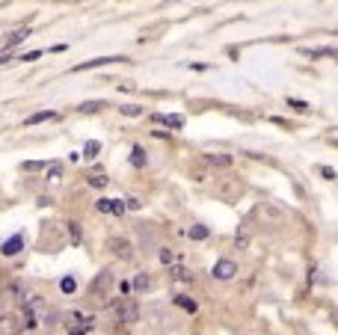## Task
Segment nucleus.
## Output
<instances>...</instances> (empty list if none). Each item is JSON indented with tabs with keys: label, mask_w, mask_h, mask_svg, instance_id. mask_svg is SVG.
<instances>
[{
	"label": "nucleus",
	"mask_w": 338,
	"mask_h": 335,
	"mask_svg": "<svg viewBox=\"0 0 338 335\" xmlns=\"http://www.w3.org/2000/svg\"><path fill=\"white\" fill-rule=\"evenodd\" d=\"M113 270H101L95 279H92V285H89V300L92 303H107V296L113 294Z\"/></svg>",
	"instance_id": "1"
},
{
	"label": "nucleus",
	"mask_w": 338,
	"mask_h": 335,
	"mask_svg": "<svg viewBox=\"0 0 338 335\" xmlns=\"http://www.w3.org/2000/svg\"><path fill=\"white\" fill-rule=\"evenodd\" d=\"M107 249L116 255L119 261H131V258H134V246H131L128 237H110V240H107Z\"/></svg>",
	"instance_id": "2"
},
{
	"label": "nucleus",
	"mask_w": 338,
	"mask_h": 335,
	"mask_svg": "<svg viewBox=\"0 0 338 335\" xmlns=\"http://www.w3.org/2000/svg\"><path fill=\"white\" fill-rule=\"evenodd\" d=\"M211 276H214V279H219V282H229V279H235V276H238V264H235V261H229V258H219V261L214 264V270H211Z\"/></svg>",
	"instance_id": "3"
},
{
	"label": "nucleus",
	"mask_w": 338,
	"mask_h": 335,
	"mask_svg": "<svg viewBox=\"0 0 338 335\" xmlns=\"http://www.w3.org/2000/svg\"><path fill=\"white\" fill-rule=\"evenodd\" d=\"M116 317H119L122 323H137V320H139V306H137L134 300H122V303L116 306Z\"/></svg>",
	"instance_id": "4"
},
{
	"label": "nucleus",
	"mask_w": 338,
	"mask_h": 335,
	"mask_svg": "<svg viewBox=\"0 0 338 335\" xmlns=\"http://www.w3.org/2000/svg\"><path fill=\"white\" fill-rule=\"evenodd\" d=\"M24 329V317L21 315H3L0 317V335H18Z\"/></svg>",
	"instance_id": "5"
},
{
	"label": "nucleus",
	"mask_w": 338,
	"mask_h": 335,
	"mask_svg": "<svg viewBox=\"0 0 338 335\" xmlns=\"http://www.w3.org/2000/svg\"><path fill=\"white\" fill-rule=\"evenodd\" d=\"M137 232H139V243H142V252L160 249V246H158V237H155V232L148 229V226H137Z\"/></svg>",
	"instance_id": "6"
},
{
	"label": "nucleus",
	"mask_w": 338,
	"mask_h": 335,
	"mask_svg": "<svg viewBox=\"0 0 338 335\" xmlns=\"http://www.w3.org/2000/svg\"><path fill=\"white\" fill-rule=\"evenodd\" d=\"M95 208L101 211V214H125V202H119V199H98L95 202Z\"/></svg>",
	"instance_id": "7"
},
{
	"label": "nucleus",
	"mask_w": 338,
	"mask_h": 335,
	"mask_svg": "<svg viewBox=\"0 0 338 335\" xmlns=\"http://www.w3.org/2000/svg\"><path fill=\"white\" fill-rule=\"evenodd\" d=\"M24 249V235H12L3 246H0V252H3V255H18Z\"/></svg>",
	"instance_id": "8"
},
{
	"label": "nucleus",
	"mask_w": 338,
	"mask_h": 335,
	"mask_svg": "<svg viewBox=\"0 0 338 335\" xmlns=\"http://www.w3.org/2000/svg\"><path fill=\"white\" fill-rule=\"evenodd\" d=\"M107 62H125V57H101V59H89V62H83V65H78V71L98 68V65H107Z\"/></svg>",
	"instance_id": "9"
},
{
	"label": "nucleus",
	"mask_w": 338,
	"mask_h": 335,
	"mask_svg": "<svg viewBox=\"0 0 338 335\" xmlns=\"http://www.w3.org/2000/svg\"><path fill=\"white\" fill-rule=\"evenodd\" d=\"M131 163H134L137 169L148 163V152H145V148H142V145H134V148H131Z\"/></svg>",
	"instance_id": "10"
},
{
	"label": "nucleus",
	"mask_w": 338,
	"mask_h": 335,
	"mask_svg": "<svg viewBox=\"0 0 338 335\" xmlns=\"http://www.w3.org/2000/svg\"><path fill=\"white\" fill-rule=\"evenodd\" d=\"M51 119H57V113H54V110H42V113H33V116H27V119H24V125H39V122H51Z\"/></svg>",
	"instance_id": "11"
},
{
	"label": "nucleus",
	"mask_w": 338,
	"mask_h": 335,
	"mask_svg": "<svg viewBox=\"0 0 338 335\" xmlns=\"http://www.w3.org/2000/svg\"><path fill=\"white\" fill-rule=\"evenodd\" d=\"M208 163L214 166H232V155H222V152H214V155H205Z\"/></svg>",
	"instance_id": "12"
},
{
	"label": "nucleus",
	"mask_w": 338,
	"mask_h": 335,
	"mask_svg": "<svg viewBox=\"0 0 338 335\" xmlns=\"http://www.w3.org/2000/svg\"><path fill=\"white\" fill-rule=\"evenodd\" d=\"M187 237H190V240H208V237H211V229H208V226H190Z\"/></svg>",
	"instance_id": "13"
},
{
	"label": "nucleus",
	"mask_w": 338,
	"mask_h": 335,
	"mask_svg": "<svg viewBox=\"0 0 338 335\" xmlns=\"http://www.w3.org/2000/svg\"><path fill=\"white\" fill-rule=\"evenodd\" d=\"M152 285H155V282H152V276H148V273H137V276H134V288H137V291H152Z\"/></svg>",
	"instance_id": "14"
},
{
	"label": "nucleus",
	"mask_w": 338,
	"mask_h": 335,
	"mask_svg": "<svg viewBox=\"0 0 338 335\" xmlns=\"http://www.w3.org/2000/svg\"><path fill=\"white\" fill-rule=\"evenodd\" d=\"M175 306H181L184 312H196V300H190V296H184V294H175Z\"/></svg>",
	"instance_id": "15"
},
{
	"label": "nucleus",
	"mask_w": 338,
	"mask_h": 335,
	"mask_svg": "<svg viewBox=\"0 0 338 335\" xmlns=\"http://www.w3.org/2000/svg\"><path fill=\"white\" fill-rule=\"evenodd\" d=\"M60 291H62V294H74V291H78V279H74V276H65V279L60 282Z\"/></svg>",
	"instance_id": "16"
},
{
	"label": "nucleus",
	"mask_w": 338,
	"mask_h": 335,
	"mask_svg": "<svg viewBox=\"0 0 338 335\" xmlns=\"http://www.w3.org/2000/svg\"><path fill=\"white\" fill-rule=\"evenodd\" d=\"M98 152H101V142H98V139H89V142L83 145V158H95Z\"/></svg>",
	"instance_id": "17"
},
{
	"label": "nucleus",
	"mask_w": 338,
	"mask_h": 335,
	"mask_svg": "<svg viewBox=\"0 0 338 335\" xmlns=\"http://www.w3.org/2000/svg\"><path fill=\"white\" fill-rule=\"evenodd\" d=\"M155 122H166L169 128H181V125H184V119H181V116H160V113L155 116Z\"/></svg>",
	"instance_id": "18"
},
{
	"label": "nucleus",
	"mask_w": 338,
	"mask_h": 335,
	"mask_svg": "<svg viewBox=\"0 0 338 335\" xmlns=\"http://www.w3.org/2000/svg\"><path fill=\"white\" fill-rule=\"evenodd\" d=\"M235 246H238V249H246V246H249V229H246V226L240 229V235H235Z\"/></svg>",
	"instance_id": "19"
},
{
	"label": "nucleus",
	"mask_w": 338,
	"mask_h": 335,
	"mask_svg": "<svg viewBox=\"0 0 338 335\" xmlns=\"http://www.w3.org/2000/svg\"><path fill=\"white\" fill-rule=\"evenodd\" d=\"M27 36H30V30L24 27V30H15L12 36H9V39H6V45H15V42H21V39H27Z\"/></svg>",
	"instance_id": "20"
},
{
	"label": "nucleus",
	"mask_w": 338,
	"mask_h": 335,
	"mask_svg": "<svg viewBox=\"0 0 338 335\" xmlns=\"http://www.w3.org/2000/svg\"><path fill=\"white\" fill-rule=\"evenodd\" d=\"M288 107H294L297 113H309V104L306 101H297V98H288Z\"/></svg>",
	"instance_id": "21"
},
{
	"label": "nucleus",
	"mask_w": 338,
	"mask_h": 335,
	"mask_svg": "<svg viewBox=\"0 0 338 335\" xmlns=\"http://www.w3.org/2000/svg\"><path fill=\"white\" fill-rule=\"evenodd\" d=\"M172 279H175V282H187V279H190V273L178 264V267H172Z\"/></svg>",
	"instance_id": "22"
},
{
	"label": "nucleus",
	"mask_w": 338,
	"mask_h": 335,
	"mask_svg": "<svg viewBox=\"0 0 338 335\" xmlns=\"http://www.w3.org/2000/svg\"><path fill=\"white\" fill-rule=\"evenodd\" d=\"M318 175H323L326 181H335V178H338V172H335V169H329V166H318Z\"/></svg>",
	"instance_id": "23"
},
{
	"label": "nucleus",
	"mask_w": 338,
	"mask_h": 335,
	"mask_svg": "<svg viewBox=\"0 0 338 335\" xmlns=\"http://www.w3.org/2000/svg\"><path fill=\"white\" fill-rule=\"evenodd\" d=\"M107 175H89V184H92V187H107Z\"/></svg>",
	"instance_id": "24"
},
{
	"label": "nucleus",
	"mask_w": 338,
	"mask_h": 335,
	"mask_svg": "<svg viewBox=\"0 0 338 335\" xmlns=\"http://www.w3.org/2000/svg\"><path fill=\"white\" fill-rule=\"evenodd\" d=\"M119 110H122L125 116H139V113H142V107H134V104H125V107H119Z\"/></svg>",
	"instance_id": "25"
},
{
	"label": "nucleus",
	"mask_w": 338,
	"mask_h": 335,
	"mask_svg": "<svg viewBox=\"0 0 338 335\" xmlns=\"http://www.w3.org/2000/svg\"><path fill=\"white\" fill-rule=\"evenodd\" d=\"M48 175H51V181H60V175H62V166H60V163H51V166H48Z\"/></svg>",
	"instance_id": "26"
},
{
	"label": "nucleus",
	"mask_w": 338,
	"mask_h": 335,
	"mask_svg": "<svg viewBox=\"0 0 338 335\" xmlns=\"http://www.w3.org/2000/svg\"><path fill=\"white\" fill-rule=\"evenodd\" d=\"M68 235H71V240H74V243L80 240V226H78V222H68Z\"/></svg>",
	"instance_id": "27"
},
{
	"label": "nucleus",
	"mask_w": 338,
	"mask_h": 335,
	"mask_svg": "<svg viewBox=\"0 0 338 335\" xmlns=\"http://www.w3.org/2000/svg\"><path fill=\"white\" fill-rule=\"evenodd\" d=\"M39 57H42V51H30V54H21V59H24V62H36Z\"/></svg>",
	"instance_id": "28"
},
{
	"label": "nucleus",
	"mask_w": 338,
	"mask_h": 335,
	"mask_svg": "<svg viewBox=\"0 0 338 335\" xmlns=\"http://www.w3.org/2000/svg\"><path fill=\"white\" fill-rule=\"evenodd\" d=\"M160 261H163V264H172V252H169L166 246H160Z\"/></svg>",
	"instance_id": "29"
},
{
	"label": "nucleus",
	"mask_w": 338,
	"mask_h": 335,
	"mask_svg": "<svg viewBox=\"0 0 338 335\" xmlns=\"http://www.w3.org/2000/svg\"><path fill=\"white\" fill-rule=\"evenodd\" d=\"M42 166H45L42 160H30V163H24V169H27V172H36V169H42Z\"/></svg>",
	"instance_id": "30"
},
{
	"label": "nucleus",
	"mask_w": 338,
	"mask_h": 335,
	"mask_svg": "<svg viewBox=\"0 0 338 335\" xmlns=\"http://www.w3.org/2000/svg\"><path fill=\"white\" fill-rule=\"evenodd\" d=\"M125 208H131V211H139V208H142V202H139V199H134V196H131V199H128V205H125Z\"/></svg>",
	"instance_id": "31"
},
{
	"label": "nucleus",
	"mask_w": 338,
	"mask_h": 335,
	"mask_svg": "<svg viewBox=\"0 0 338 335\" xmlns=\"http://www.w3.org/2000/svg\"><path fill=\"white\" fill-rule=\"evenodd\" d=\"M3 309H6V296H3V294H0V317H3V315H6Z\"/></svg>",
	"instance_id": "32"
},
{
	"label": "nucleus",
	"mask_w": 338,
	"mask_h": 335,
	"mask_svg": "<svg viewBox=\"0 0 338 335\" xmlns=\"http://www.w3.org/2000/svg\"><path fill=\"white\" fill-rule=\"evenodd\" d=\"M332 145H335V148H338V139H332Z\"/></svg>",
	"instance_id": "33"
}]
</instances>
